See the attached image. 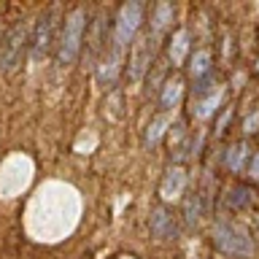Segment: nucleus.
Segmentation results:
<instances>
[{"instance_id": "nucleus-1", "label": "nucleus", "mask_w": 259, "mask_h": 259, "mask_svg": "<svg viewBox=\"0 0 259 259\" xmlns=\"http://www.w3.org/2000/svg\"><path fill=\"white\" fill-rule=\"evenodd\" d=\"M213 246L230 256H240V259L254 256V238H251V232L243 224L232 222V219H219L213 224Z\"/></svg>"}, {"instance_id": "nucleus-2", "label": "nucleus", "mask_w": 259, "mask_h": 259, "mask_svg": "<svg viewBox=\"0 0 259 259\" xmlns=\"http://www.w3.org/2000/svg\"><path fill=\"white\" fill-rule=\"evenodd\" d=\"M87 8H73L62 22V32L57 40V62L60 65H73L81 54V40H84V30H87Z\"/></svg>"}, {"instance_id": "nucleus-3", "label": "nucleus", "mask_w": 259, "mask_h": 259, "mask_svg": "<svg viewBox=\"0 0 259 259\" xmlns=\"http://www.w3.org/2000/svg\"><path fill=\"white\" fill-rule=\"evenodd\" d=\"M30 24L16 22L0 35V73H14L30 49Z\"/></svg>"}, {"instance_id": "nucleus-4", "label": "nucleus", "mask_w": 259, "mask_h": 259, "mask_svg": "<svg viewBox=\"0 0 259 259\" xmlns=\"http://www.w3.org/2000/svg\"><path fill=\"white\" fill-rule=\"evenodd\" d=\"M159 38L162 35H157V32H151V30H141L135 35L133 49H130V60H127V78L133 81V84H141L143 76L151 70Z\"/></svg>"}, {"instance_id": "nucleus-5", "label": "nucleus", "mask_w": 259, "mask_h": 259, "mask_svg": "<svg viewBox=\"0 0 259 259\" xmlns=\"http://www.w3.org/2000/svg\"><path fill=\"white\" fill-rule=\"evenodd\" d=\"M141 22H143V6L138 3V0L124 3L119 8V14H116V22H113L108 44L113 49H119V52H124V49L135 40L138 32H141Z\"/></svg>"}, {"instance_id": "nucleus-6", "label": "nucleus", "mask_w": 259, "mask_h": 259, "mask_svg": "<svg viewBox=\"0 0 259 259\" xmlns=\"http://www.w3.org/2000/svg\"><path fill=\"white\" fill-rule=\"evenodd\" d=\"M54 32H57V8H46L38 16L35 27L30 30V54L32 60L40 62L54 49Z\"/></svg>"}, {"instance_id": "nucleus-7", "label": "nucleus", "mask_w": 259, "mask_h": 259, "mask_svg": "<svg viewBox=\"0 0 259 259\" xmlns=\"http://www.w3.org/2000/svg\"><path fill=\"white\" fill-rule=\"evenodd\" d=\"M121 65H124V52H119V49H103V60L97 65V81H100V87H113L121 73Z\"/></svg>"}, {"instance_id": "nucleus-8", "label": "nucleus", "mask_w": 259, "mask_h": 259, "mask_svg": "<svg viewBox=\"0 0 259 259\" xmlns=\"http://www.w3.org/2000/svg\"><path fill=\"white\" fill-rule=\"evenodd\" d=\"M149 227H151V235L159 240H176L178 238V222L173 219L167 208H154L151 216H149Z\"/></svg>"}, {"instance_id": "nucleus-9", "label": "nucleus", "mask_w": 259, "mask_h": 259, "mask_svg": "<svg viewBox=\"0 0 259 259\" xmlns=\"http://www.w3.org/2000/svg\"><path fill=\"white\" fill-rule=\"evenodd\" d=\"M210 197L208 192H192L184 197V222L189 227H197L202 222V216H208Z\"/></svg>"}, {"instance_id": "nucleus-10", "label": "nucleus", "mask_w": 259, "mask_h": 259, "mask_svg": "<svg viewBox=\"0 0 259 259\" xmlns=\"http://www.w3.org/2000/svg\"><path fill=\"white\" fill-rule=\"evenodd\" d=\"M184 189H186V170H184L181 165L167 167L165 178H162V186H159L162 200H176V197H181Z\"/></svg>"}, {"instance_id": "nucleus-11", "label": "nucleus", "mask_w": 259, "mask_h": 259, "mask_svg": "<svg viewBox=\"0 0 259 259\" xmlns=\"http://www.w3.org/2000/svg\"><path fill=\"white\" fill-rule=\"evenodd\" d=\"M222 100H224V89L216 87L210 95L200 97V100H192V108H189V111H192L194 119H210V116H213V113L219 111Z\"/></svg>"}, {"instance_id": "nucleus-12", "label": "nucleus", "mask_w": 259, "mask_h": 259, "mask_svg": "<svg viewBox=\"0 0 259 259\" xmlns=\"http://www.w3.org/2000/svg\"><path fill=\"white\" fill-rule=\"evenodd\" d=\"M159 89H162L159 92V108L165 113H170L184 97V81L181 78H167Z\"/></svg>"}, {"instance_id": "nucleus-13", "label": "nucleus", "mask_w": 259, "mask_h": 259, "mask_svg": "<svg viewBox=\"0 0 259 259\" xmlns=\"http://www.w3.org/2000/svg\"><path fill=\"white\" fill-rule=\"evenodd\" d=\"M167 54H170V62L173 68H181L189 57V30H178L167 44Z\"/></svg>"}, {"instance_id": "nucleus-14", "label": "nucleus", "mask_w": 259, "mask_h": 259, "mask_svg": "<svg viewBox=\"0 0 259 259\" xmlns=\"http://www.w3.org/2000/svg\"><path fill=\"white\" fill-rule=\"evenodd\" d=\"M254 200H256V194L251 186H232V189H227L224 194V202H227V208H232V210H246L254 205Z\"/></svg>"}, {"instance_id": "nucleus-15", "label": "nucleus", "mask_w": 259, "mask_h": 259, "mask_svg": "<svg viewBox=\"0 0 259 259\" xmlns=\"http://www.w3.org/2000/svg\"><path fill=\"white\" fill-rule=\"evenodd\" d=\"M170 124H173L170 113H159V116H154L151 124H149V130H146V146H149V149H157L159 141L165 138V133L170 130Z\"/></svg>"}, {"instance_id": "nucleus-16", "label": "nucleus", "mask_w": 259, "mask_h": 259, "mask_svg": "<svg viewBox=\"0 0 259 259\" xmlns=\"http://www.w3.org/2000/svg\"><path fill=\"white\" fill-rule=\"evenodd\" d=\"M189 73H192L194 81L213 73V57H210L208 49H200V52H194V54L189 57Z\"/></svg>"}, {"instance_id": "nucleus-17", "label": "nucleus", "mask_w": 259, "mask_h": 259, "mask_svg": "<svg viewBox=\"0 0 259 259\" xmlns=\"http://www.w3.org/2000/svg\"><path fill=\"white\" fill-rule=\"evenodd\" d=\"M224 165L230 173H243L248 165V146L246 143H235L230 146V151H227V157H224Z\"/></svg>"}, {"instance_id": "nucleus-18", "label": "nucleus", "mask_w": 259, "mask_h": 259, "mask_svg": "<svg viewBox=\"0 0 259 259\" xmlns=\"http://www.w3.org/2000/svg\"><path fill=\"white\" fill-rule=\"evenodd\" d=\"M173 22V6L170 3H157L154 6V14H151V24L149 30L157 32V35H162V32L167 30V24Z\"/></svg>"}, {"instance_id": "nucleus-19", "label": "nucleus", "mask_w": 259, "mask_h": 259, "mask_svg": "<svg viewBox=\"0 0 259 259\" xmlns=\"http://www.w3.org/2000/svg\"><path fill=\"white\" fill-rule=\"evenodd\" d=\"M108 30H105L103 24V16H97V19L92 22V44H89V62H95V57L103 52V44L108 40Z\"/></svg>"}, {"instance_id": "nucleus-20", "label": "nucleus", "mask_w": 259, "mask_h": 259, "mask_svg": "<svg viewBox=\"0 0 259 259\" xmlns=\"http://www.w3.org/2000/svg\"><path fill=\"white\" fill-rule=\"evenodd\" d=\"M216 87H219V84H216V76H213V73H210V76L197 78V81H194V87H192V100H200V97L210 95Z\"/></svg>"}, {"instance_id": "nucleus-21", "label": "nucleus", "mask_w": 259, "mask_h": 259, "mask_svg": "<svg viewBox=\"0 0 259 259\" xmlns=\"http://www.w3.org/2000/svg\"><path fill=\"white\" fill-rule=\"evenodd\" d=\"M246 170H248V178H251V181H259V151L251 157V162L246 165Z\"/></svg>"}, {"instance_id": "nucleus-22", "label": "nucleus", "mask_w": 259, "mask_h": 259, "mask_svg": "<svg viewBox=\"0 0 259 259\" xmlns=\"http://www.w3.org/2000/svg\"><path fill=\"white\" fill-rule=\"evenodd\" d=\"M256 127H259V111H254L246 121H243V130H246L248 135H251V133H256Z\"/></svg>"}, {"instance_id": "nucleus-23", "label": "nucleus", "mask_w": 259, "mask_h": 259, "mask_svg": "<svg viewBox=\"0 0 259 259\" xmlns=\"http://www.w3.org/2000/svg\"><path fill=\"white\" fill-rule=\"evenodd\" d=\"M230 116H232V108H222V116H219V121H216V135L224 133V127H227V121H230Z\"/></svg>"}, {"instance_id": "nucleus-24", "label": "nucleus", "mask_w": 259, "mask_h": 259, "mask_svg": "<svg viewBox=\"0 0 259 259\" xmlns=\"http://www.w3.org/2000/svg\"><path fill=\"white\" fill-rule=\"evenodd\" d=\"M256 227H259V216H256Z\"/></svg>"}]
</instances>
